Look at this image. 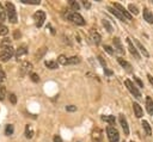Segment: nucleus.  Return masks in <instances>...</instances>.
I'll use <instances>...</instances> for the list:
<instances>
[{
    "mask_svg": "<svg viewBox=\"0 0 153 142\" xmlns=\"http://www.w3.org/2000/svg\"><path fill=\"white\" fill-rule=\"evenodd\" d=\"M6 11H7L8 20L13 24H16L18 20V17H17V12H16V8H14V5L12 3H6Z\"/></svg>",
    "mask_w": 153,
    "mask_h": 142,
    "instance_id": "nucleus-1",
    "label": "nucleus"
},
{
    "mask_svg": "<svg viewBox=\"0 0 153 142\" xmlns=\"http://www.w3.org/2000/svg\"><path fill=\"white\" fill-rule=\"evenodd\" d=\"M66 17L76 25H84L85 24V20L83 18V16L80 13H78V12H67Z\"/></svg>",
    "mask_w": 153,
    "mask_h": 142,
    "instance_id": "nucleus-2",
    "label": "nucleus"
},
{
    "mask_svg": "<svg viewBox=\"0 0 153 142\" xmlns=\"http://www.w3.org/2000/svg\"><path fill=\"white\" fill-rule=\"evenodd\" d=\"M106 134H108V138L110 142H120V135L115 127H110L109 125L106 128Z\"/></svg>",
    "mask_w": 153,
    "mask_h": 142,
    "instance_id": "nucleus-3",
    "label": "nucleus"
},
{
    "mask_svg": "<svg viewBox=\"0 0 153 142\" xmlns=\"http://www.w3.org/2000/svg\"><path fill=\"white\" fill-rule=\"evenodd\" d=\"M14 54V49L12 47H7V48H4L1 52H0V61L3 62H6L8 61Z\"/></svg>",
    "mask_w": 153,
    "mask_h": 142,
    "instance_id": "nucleus-4",
    "label": "nucleus"
},
{
    "mask_svg": "<svg viewBox=\"0 0 153 142\" xmlns=\"http://www.w3.org/2000/svg\"><path fill=\"white\" fill-rule=\"evenodd\" d=\"M125 84H126V86H127L128 91L133 94V96H134L136 99H140V98H141V93H140V91L135 87V85H134V84L129 80V79H127V80L125 81Z\"/></svg>",
    "mask_w": 153,
    "mask_h": 142,
    "instance_id": "nucleus-5",
    "label": "nucleus"
},
{
    "mask_svg": "<svg viewBox=\"0 0 153 142\" xmlns=\"http://www.w3.org/2000/svg\"><path fill=\"white\" fill-rule=\"evenodd\" d=\"M34 20H35V23H36V26H37V28H41V26L43 25L44 20H45V13H44L43 11H37V12H35V14H34Z\"/></svg>",
    "mask_w": 153,
    "mask_h": 142,
    "instance_id": "nucleus-6",
    "label": "nucleus"
},
{
    "mask_svg": "<svg viewBox=\"0 0 153 142\" xmlns=\"http://www.w3.org/2000/svg\"><path fill=\"white\" fill-rule=\"evenodd\" d=\"M31 71H33V64H31V62H29V61H24L22 64V66H21L19 74H21V76H25Z\"/></svg>",
    "mask_w": 153,
    "mask_h": 142,
    "instance_id": "nucleus-7",
    "label": "nucleus"
},
{
    "mask_svg": "<svg viewBox=\"0 0 153 142\" xmlns=\"http://www.w3.org/2000/svg\"><path fill=\"white\" fill-rule=\"evenodd\" d=\"M114 8H116V10H117L122 16H123V17H125L127 20H132V18H133V17H132V14H130V13H129V12H128L123 6H122L121 4H117V3L114 4Z\"/></svg>",
    "mask_w": 153,
    "mask_h": 142,
    "instance_id": "nucleus-8",
    "label": "nucleus"
},
{
    "mask_svg": "<svg viewBox=\"0 0 153 142\" xmlns=\"http://www.w3.org/2000/svg\"><path fill=\"white\" fill-rule=\"evenodd\" d=\"M91 137H92V142H103V131L99 128H96L93 129Z\"/></svg>",
    "mask_w": 153,
    "mask_h": 142,
    "instance_id": "nucleus-9",
    "label": "nucleus"
},
{
    "mask_svg": "<svg viewBox=\"0 0 153 142\" xmlns=\"http://www.w3.org/2000/svg\"><path fill=\"white\" fill-rule=\"evenodd\" d=\"M127 44H128V49H129L130 54H132L135 59L139 60V59H140V55H139V53H137L136 47H134V44H133V42H132V40H130V38H127Z\"/></svg>",
    "mask_w": 153,
    "mask_h": 142,
    "instance_id": "nucleus-10",
    "label": "nucleus"
},
{
    "mask_svg": "<svg viewBox=\"0 0 153 142\" xmlns=\"http://www.w3.org/2000/svg\"><path fill=\"white\" fill-rule=\"evenodd\" d=\"M113 42H114L115 50H116L117 53H120V54H122V55H123V54H125V48H123V45H122V42H121V40H120L118 37H115V38L113 40Z\"/></svg>",
    "mask_w": 153,
    "mask_h": 142,
    "instance_id": "nucleus-11",
    "label": "nucleus"
},
{
    "mask_svg": "<svg viewBox=\"0 0 153 142\" xmlns=\"http://www.w3.org/2000/svg\"><path fill=\"white\" fill-rule=\"evenodd\" d=\"M120 124L122 129L125 131V135H129V127H128V123H127V119L123 115H120Z\"/></svg>",
    "mask_w": 153,
    "mask_h": 142,
    "instance_id": "nucleus-12",
    "label": "nucleus"
},
{
    "mask_svg": "<svg viewBox=\"0 0 153 142\" xmlns=\"http://www.w3.org/2000/svg\"><path fill=\"white\" fill-rule=\"evenodd\" d=\"M134 43L136 44V49L137 50H140L141 52V54L145 56V57H148L149 56V54H148V52L146 50V48H145V47L139 42V40H136V38H134Z\"/></svg>",
    "mask_w": 153,
    "mask_h": 142,
    "instance_id": "nucleus-13",
    "label": "nucleus"
},
{
    "mask_svg": "<svg viewBox=\"0 0 153 142\" xmlns=\"http://www.w3.org/2000/svg\"><path fill=\"white\" fill-rule=\"evenodd\" d=\"M90 35H91V38H92L93 43H96V44H99V43H101V35L97 32L95 29H91V30H90Z\"/></svg>",
    "mask_w": 153,
    "mask_h": 142,
    "instance_id": "nucleus-14",
    "label": "nucleus"
},
{
    "mask_svg": "<svg viewBox=\"0 0 153 142\" xmlns=\"http://www.w3.org/2000/svg\"><path fill=\"white\" fill-rule=\"evenodd\" d=\"M144 19L147 22V23H149V24H152L153 23V13L148 10V8H144Z\"/></svg>",
    "mask_w": 153,
    "mask_h": 142,
    "instance_id": "nucleus-15",
    "label": "nucleus"
},
{
    "mask_svg": "<svg viewBox=\"0 0 153 142\" xmlns=\"http://www.w3.org/2000/svg\"><path fill=\"white\" fill-rule=\"evenodd\" d=\"M133 109H134V114L136 118H141L142 117V109L137 103H133Z\"/></svg>",
    "mask_w": 153,
    "mask_h": 142,
    "instance_id": "nucleus-16",
    "label": "nucleus"
},
{
    "mask_svg": "<svg viewBox=\"0 0 153 142\" xmlns=\"http://www.w3.org/2000/svg\"><path fill=\"white\" fill-rule=\"evenodd\" d=\"M28 53V49H26V45H22V47H19V48L17 49V52H16V59L17 60H21V57L23 56V55H25Z\"/></svg>",
    "mask_w": 153,
    "mask_h": 142,
    "instance_id": "nucleus-17",
    "label": "nucleus"
},
{
    "mask_svg": "<svg viewBox=\"0 0 153 142\" xmlns=\"http://www.w3.org/2000/svg\"><path fill=\"white\" fill-rule=\"evenodd\" d=\"M146 110L149 115H153V100L151 97H146Z\"/></svg>",
    "mask_w": 153,
    "mask_h": 142,
    "instance_id": "nucleus-18",
    "label": "nucleus"
},
{
    "mask_svg": "<svg viewBox=\"0 0 153 142\" xmlns=\"http://www.w3.org/2000/svg\"><path fill=\"white\" fill-rule=\"evenodd\" d=\"M34 136V129L30 124H26L25 125V137L26 138H33Z\"/></svg>",
    "mask_w": 153,
    "mask_h": 142,
    "instance_id": "nucleus-19",
    "label": "nucleus"
},
{
    "mask_svg": "<svg viewBox=\"0 0 153 142\" xmlns=\"http://www.w3.org/2000/svg\"><path fill=\"white\" fill-rule=\"evenodd\" d=\"M108 10H109V11H110V12H111V13H113L114 16H115V17H117L118 19H121L122 22H125V20H127V19H126V18L123 17V16H122V14H121V13H120V12H118V11H117L116 8H114V7H109Z\"/></svg>",
    "mask_w": 153,
    "mask_h": 142,
    "instance_id": "nucleus-20",
    "label": "nucleus"
},
{
    "mask_svg": "<svg viewBox=\"0 0 153 142\" xmlns=\"http://www.w3.org/2000/svg\"><path fill=\"white\" fill-rule=\"evenodd\" d=\"M102 119L103 121H105V122H108L109 124H110V127H114L115 125V123H116V119H115V116H103L102 117Z\"/></svg>",
    "mask_w": 153,
    "mask_h": 142,
    "instance_id": "nucleus-21",
    "label": "nucleus"
},
{
    "mask_svg": "<svg viewBox=\"0 0 153 142\" xmlns=\"http://www.w3.org/2000/svg\"><path fill=\"white\" fill-rule=\"evenodd\" d=\"M117 61H118V64L123 67V68H126L127 71H130V68H132V66L128 64V62L125 60V59H122V57H117Z\"/></svg>",
    "mask_w": 153,
    "mask_h": 142,
    "instance_id": "nucleus-22",
    "label": "nucleus"
},
{
    "mask_svg": "<svg viewBox=\"0 0 153 142\" xmlns=\"http://www.w3.org/2000/svg\"><path fill=\"white\" fill-rule=\"evenodd\" d=\"M80 62V57L79 56H72V57H67V65H76Z\"/></svg>",
    "mask_w": 153,
    "mask_h": 142,
    "instance_id": "nucleus-23",
    "label": "nucleus"
},
{
    "mask_svg": "<svg viewBox=\"0 0 153 142\" xmlns=\"http://www.w3.org/2000/svg\"><path fill=\"white\" fill-rule=\"evenodd\" d=\"M141 125H142V128L145 129V131H146V134H147L148 136H149V135H152V130H151V127H149V124H148V122H147V121H142Z\"/></svg>",
    "mask_w": 153,
    "mask_h": 142,
    "instance_id": "nucleus-24",
    "label": "nucleus"
},
{
    "mask_svg": "<svg viewBox=\"0 0 153 142\" xmlns=\"http://www.w3.org/2000/svg\"><path fill=\"white\" fill-rule=\"evenodd\" d=\"M8 34V29L6 25H4L1 22H0V36H6Z\"/></svg>",
    "mask_w": 153,
    "mask_h": 142,
    "instance_id": "nucleus-25",
    "label": "nucleus"
},
{
    "mask_svg": "<svg viewBox=\"0 0 153 142\" xmlns=\"http://www.w3.org/2000/svg\"><path fill=\"white\" fill-rule=\"evenodd\" d=\"M45 66L49 69H56L57 68V62L56 61H45Z\"/></svg>",
    "mask_w": 153,
    "mask_h": 142,
    "instance_id": "nucleus-26",
    "label": "nucleus"
},
{
    "mask_svg": "<svg viewBox=\"0 0 153 142\" xmlns=\"http://www.w3.org/2000/svg\"><path fill=\"white\" fill-rule=\"evenodd\" d=\"M0 47L4 49V48H7V47H11V40L10 38H4L1 42H0Z\"/></svg>",
    "mask_w": 153,
    "mask_h": 142,
    "instance_id": "nucleus-27",
    "label": "nucleus"
},
{
    "mask_svg": "<svg viewBox=\"0 0 153 142\" xmlns=\"http://www.w3.org/2000/svg\"><path fill=\"white\" fill-rule=\"evenodd\" d=\"M57 62L61 64V65H64V66H67V57L65 55H60L57 57Z\"/></svg>",
    "mask_w": 153,
    "mask_h": 142,
    "instance_id": "nucleus-28",
    "label": "nucleus"
},
{
    "mask_svg": "<svg viewBox=\"0 0 153 142\" xmlns=\"http://www.w3.org/2000/svg\"><path fill=\"white\" fill-rule=\"evenodd\" d=\"M68 4H69V6L74 10V11H78L79 8H80V6H79V4L76 3V1H74V0H69L68 1Z\"/></svg>",
    "mask_w": 153,
    "mask_h": 142,
    "instance_id": "nucleus-29",
    "label": "nucleus"
},
{
    "mask_svg": "<svg viewBox=\"0 0 153 142\" xmlns=\"http://www.w3.org/2000/svg\"><path fill=\"white\" fill-rule=\"evenodd\" d=\"M45 52H47V48H41V49H40V52H37V53H36V60H41V59H42V56L45 54Z\"/></svg>",
    "mask_w": 153,
    "mask_h": 142,
    "instance_id": "nucleus-30",
    "label": "nucleus"
},
{
    "mask_svg": "<svg viewBox=\"0 0 153 142\" xmlns=\"http://www.w3.org/2000/svg\"><path fill=\"white\" fill-rule=\"evenodd\" d=\"M23 4H30V5H40V0H21Z\"/></svg>",
    "mask_w": 153,
    "mask_h": 142,
    "instance_id": "nucleus-31",
    "label": "nucleus"
},
{
    "mask_svg": "<svg viewBox=\"0 0 153 142\" xmlns=\"http://www.w3.org/2000/svg\"><path fill=\"white\" fill-rule=\"evenodd\" d=\"M5 18H6V12L4 10V6L0 3V20H5Z\"/></svg>",
    "mask_w": 153,
    "mask_h": 142,
    "instance_id": "nucleus-32",
    "label": "nucleus"
},
{
    "mask_svg": "<svg viewBox=\"0 0 153 142\" xmlns=\"http://www.w3.org/2000/svg\"><path fill=\"white\" fill-rule=\"evenodd\" d=\"M103 25L106 28V30H108V32H113V26H111V24L109 23V20H106V19H104L103 20Z\"/></svg>",
    "mask_w": 153,
    "mask_h": 142,
    "instance_id": "nucleus-33",
    "label": "nucleus"
},
{
    "mask_svg": "<svg viewBox=\"0 0 153 142\" xmlns=\"http://www.w3.org/2000/svg\"><path fill=\"white\" fill-rule=\"evenodd\" d=\"M5 134H6L7 136H10V135H12V134H13V125H12V124H8V125H6Z\"/></svg>",
    "mask_w": 153,
    "mask_h": 142,
    "instance_id": "nucleus-34",
    "label": "nucleus"
},
{
    "mask_svg": "<svg viewBox=\"0 0 153 142\" xmlns=\"http://www.w3.org/2000/svg\"><path fill=\"white\" fill-rule=\"evenodd\" d=\"M128 8H129V11H130V13H133V14H137L139 13V11H137V7L135 6V5H133V4H130L129 6H128Z\"/></svg>",
    "mask_w": 153,
    "mask_h": 142,
    "instance_id": "nucleus-35",
    "label": "nucleus"
},
{
    "mask_svg": "<svg viewBox=\"0 0 153 142\" xmlns=\"http://www.w3.org/2000/svg\"><path fill=\"white\" fill-rule=\"evenodd\" d=\"M5 94H6V90L4 86L0 85V100H3L5 98Z\"/></svg>",
    "mask_w": 153,
    "mask_h": 142,
    "instance_id": "nucleus-36",
    "label": "nucleus"
},
{
    "mask_svg": "<svg viewBox=\"0 0 153 142\" xmlns=\"http://www.w3.org/2000/svg\"><path fill=\"white\" fill-rule=\"evenodd\" d=\"M8 98H10V102H11V103H12L13 105H14V104H17V97H16V94H13V93H11Z\"/></svg>",
    "mask_w": 153,
    "mask_h": 142,
    "instance_id": "nucleus-37",
    "label": "nucleus"
},
{
    "mask_svg": "<svg viewBox=\"0 0 153 142\" xmlns=\"http://www.w3.org/2000/svg\"><path fill=\"white\" fill-rule=\"evenodd\" d=\"M30 78H31V80H33L34 83H38V81H40V76H38L36 73H31Z\"/></svg>",
    "mask_w": 153,
    "mask_h": 142,
    "instance_id": "nucleus-38",
    "label": "nucleus"
},
{
    "mask_svg": "<svg viewBox=\"0 0 153 142\" xmlns=\"http://www.w3.org/2000/svg\"><path fill=\"white\" fill-rule=\"evenodd\" d=\"M104 50H105L106 53H108L109 55H113V54H114L113 48H111V47H109V45H104Z\"/></svg>",
    "mask_w": 153,
    "mask_h": 142,
    "instance_id": "nucleus-39",
    "label": "nucleus"
},
{
    "mask_svg": "<svg viewBox=\"0 0 153 142\" xmlns=\"http://www.w3.org/2000/svg\"><path fill=\"white\" fill-rule=\"evenodd\" d=\"M66 110H67V111H69V112H74V111H76V106L68 105V106H66Z\"/></svg>",
    "mask_w": 153,
    "mask_h": 142,
    "instance_id": "nucleus-40",
    "label": "nucleus"
},
{
    "mask_svg": "<svg viewBox=\"0 0 153 142\" xmlns=\"http://www.w3.org/2000/svg\"><path fill=\"white\" fill-rule=\"evenodd\" d=\"M5 78H6V74H5V72L0 68V83L1 81H4L5 80Z\"/></svg>",
    "mask_w": 153,
    "mask_h": 142,
    "instance_id": "nucleus-41",
    "label": "nucleus"
},
{
    "mask_svg": "<svg viewBox=\"0 0 153 142\" xmlns=\"http://www.w3.org/2000/svg\"><path fill=\"white\" fill-rule=\"evenodd\" d=\"M134 80L136 81V84H137V85H139V87H144V84H142V81H141V80H140V79L137 78V76H134Z\"/></svg>",
    "mask_w": 153,
    "mask_h": 142,
    "instance_id": "nucleus-42",
    "label": "nucleus"
},
{
    "mask_svg": "<svg viewBox=\"0 0 153 142\" xmlns=\"http://www.w3.org/2000/svg\"><path fill=\"white\" fill-rule=\"evenodd\" d=\"M98 60H99V62H101V65H102L104 68H106V62L104 61V59H103L102 56H98Z\"/></svg>",
    "mask_w": 153,
    "mask_h": 142,
    "instance_id": "nucleus-43",
    "label": "nucleus"
},
{
    "mask_svg": "<svg viewBox=\"0 0 153 142\" xmlns=\"http://www.w3.org/2000/svg\"><path fill=\"white\" fill-rule=\"evenodd\" d=\"M53 142H62V138H61L59 135H55L53 138Z\"/></svg>",
    "mask_w": 153,
    "mask_h": 142,
    "instance_id": "nucleus-44",
    "label": "nucleus"
},
{
    "mask_svg": "<svg viewBox=\"0 0 153 142\" xmlns=\"http://www.w3.org/2000/svg\"><path fill=\"white\" fill-rule=\"evenodd\" d=\"M104 73H105L106 75H111V74H113V72H111V71H109L108 68H104Z\"/></svg>",
    "mask_w": 153,
    "mask_h": 142,
    "instance_id": "nucleus-45",
    "label": "nucleus"
},
{
    "mask_svg": "<svg viewBox=\"0 0 153 142\" xmlns=\"http://www.w3.org/2000/svg\"><path fill=\"white\" fill-rule=\"evenodd\" d=\"M83 4H84V6H85L86 8H90V7H91V4L87 3V1H83Z\"/></svg>",
    "mask_w": 153,
    "mask_h": 142,
    "instance_id": "nucleus-46",
    "label": "nucleus"
},
{
    "mask_svg": "<svg viewBox=\"0 0 153 142\" xmlns=\"http://www.w3.org/2000/svg\"><path fill=\"white\" fill-rule=\"evenodd\" d=\"M147 78H148V80H149V83L153 85V76L151 75V74H147Z\"/></svg>",
    "mask_w": 153,
    "mask_h": 142,
    "instance_id": "nucleus-47",
    "label": "nucleus"
},
{
    "mask_svg": "<svg viewBox=\"0 0 153 142\" xmlns=\"http://www.w3.org/2000/svg\"><path fill=\"white\" fill-rule=\"evenodd\" d=\"M18 36L21 37V32H18V31H16V32H14V37H16V38H17Z\"/></svg>",
    "mask_w": 153,
    "mask_h": 142,
    "instance_id": "nucleus-48",
    "label": "nucleus"
},
{
    "mask_svg": "<svg viewBox=\"0 0 153 142\" xmlns=\"http://www.w3.org/2000/svg\"><path fill=\"white\" fill-rule=\"evenodd\" d=\"M132 142H134V141H132Z\"/></svg>",
    "mask_w": 153,
    "mask_h": 142,
    "instance_id": "nucleus-49",
    "label": "nucleus"
}]
</instances>
